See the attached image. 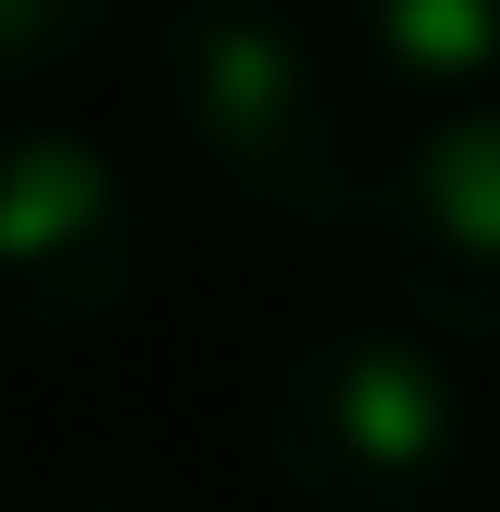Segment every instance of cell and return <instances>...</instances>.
<instances>
[{
  "instance_id": "cell-1",
  "label": "cell",
  "mask_w": 500,
  "mask_h": 512,
  "mask_svg": "<svg viewBox=\"0 0 500 512\" xmlns=\"http://www.w3.org/2000/svg\"><path fill=\"white\" fill-rule=\"evenodd\" d=\"M155 84H167L179 143L250 215H274L298 239H346L370 215V179H381L370 108L298 0H167Z\"/></svg>"
},
{
  "instance_id": "cell-2",
  "label": "cell",
  "mask_w": 500,
  "mask_h": 512,
  "mask_svg": "<svg viewBox=\"0 0 500 512\" xmlns=\"http://www.w3.org/2000/svg\"><path fill=\"white\" fill-rule=\"evenodd\" d=\"M250 441L298 512H441L465 477V382L405 322H310L262 358Z\"/></svg>"
},
{
  "instance_id": "cell-3",
  "label": "cell",
  "mask_w": 500,
  "mask_h": 512,
  "mask_svg": "<svg viewBox=\"0 0 500 512\" xmlns=\"http://www.w3.org/2000/svg\"><path fill=\"white\" fill-rule=\"evenodd\" d=\"M143 191L72 120H0V322L108 334L143 286Z\"/></svg>"
},
{
  "instance_id": "cell-8",
  "label": "cell",
  "mask_w": 500,
  "mask_h": 512,
  "mask_svg": "<svg viewBox=\"0 0 500 512\" xmlns=\"http://www.w3.org/2000/svg\"><path fill=\"white\" fill-rule=\"evenodd\" d=\"M0 512H24V477H12V465H0Z\"/></svg>"
},
{
  "instance_id": "cell-4",
  "label": "cell",
  "mask_w": 500,
  "mask_h": 512,
  "mask_svg": "<svg viewBox=\"0 0 500 512\" xmlns=\"http://www.w3.org/2000/svg\"><path fill=\"white\" fill-rule=\"evenodd\" d=\"M370 239L381 286L405 298V334L453 346H500V108H453V120L405 131L370 179Z\"/></svg>"
},
{
  "instance_id": "cell-5",
  "label": "cell",
  "mask_w": 500,
  "mask_h": 512,
  "mask_svg": "<svg viewBox=\"0 0 500 512\" xmlns=\"http://www.w3.org/2000/svg\"><path fill=\"white\" fill-rule=\"evenodd\" d=\"M346 36L370 72L417 96H489L500 84V0H346Z\"/></svg>"
},
{
  "instance_id": "cell-6",
  "label": "cell",
  "mask_w": 500,
  "mask_h": 512,
  "mask_svg": "<svg viewBox=\"0 0 500 512\" xmlns=\"http://www.w3.org/2000/svg\"><path fill=\"white\" fill-rule=\"evenodd\" d=\"M131 0H0V84H36V72H72Z\"/></svg>"
},
{
  "instance_id": "cell-7",
  "label": "cell",
  "mask_w": 500,
  "mask_h": 512,
  "mask_svg": "<svg viewBox=\"0 0 500 512\" xmlns=\"http://www.w3.org/2000/svg\"><path fill=\"white\" fill-rule=\"evenodd\" d=\"M84 512H167V501H131V489H84Z\"/></svg>"
}]
</instances>
